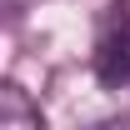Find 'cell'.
Instances as JSON below:
<instances>
[{
    "label": "cell",
    "instance_id": "3",
    "mask_svg": "<svg viewBox=\"0 0 130 130\" xmlns=\"http://www.w3.org/2000/svg\"><path fill=\"white\" fill-rule=\"evenodd\" d=\"M120 5H130V0H120Z\"/></svg>",
    "mask_w": 130,
    "mask_h": 130
},
{
    "label": "cell",
    "instance_id": "2",
    "mask_svg": "<svg viewBox=\"0 0 130 130\" xmlns=\"http://www.w3.org/2000/svg\"><path fill=\"white\" fill-rule=\"evenodd\" d=\"M40 125H45L40 120V105H30L25 90L5 85L0 90V130H40Z\"/></svg>",
    "mask_w": 130,
    "mask_h": 130
},
{
    "label": "cell",
    "instance_id": "1",
    "mask_svg": "<svg viewBox=\"0 0 130 130\" xmlns=\"http://www.w3.org/2000/svg\"><path fill=\"white\" fill-rule=\"evenodd\" d=\"M95 75L105 85H130V5H120V15L105 25L95 45Z\"/></svg>",
    "mask_w": 130,
    "mask_h": 130
}]
</instances>
